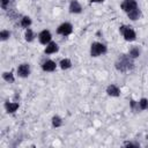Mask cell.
<instances>
[{
  "mask_svg": "<svg viewBox=\"0 0 148 148\" xmlns=\"http://www.w3.org/2000/svg\"><path fill=\"white\" fill-rule=\"evenodd\" d=\"M133 58L130 57V54H121L118 60L116 61V68L119 71V72H128L133 68V61H132Z\"/></svg>",
  "mask_w": 148,
  "mask_h": 148,
  "instance_id": "cell-1",
  "label": "cell"
},
{
  "mask_svg": "<svg viewBox=\"0 0 148 148\" xmlns=\"http://www.w3.org/2000/svg\"><path fill=\"white\" fill-rule=\"evenodd\" d=\"M106 52V46L102 43H92L90 47V54L92 57H98L101 54H104Z\"/></svg>",
  "mask_w": 148,
  "mask_h": 148,
  "instance_id": "cell-2",
  "label": "cell"
},
{
  "mask_svg": "<svg viewBox=\"0 0 148 148\" xmlns=\"http://www.w3.org/2000/svg\"><path fill=\"white\" fill-rule=\"evenodd\" d=\"M119 30H120V32L123 34V36H124V38H125L126 40L132 42V40L135 39V32H134L131 28H128V27H126V25H121Z\"/></svg>",
  "mask_w": 148,
  "mask_h": 148,
  "instance_id": "cell-3",
  "label": "cell"
},
{
  "mask_svg": "<svg viewBox=\"0 0 148 148\" xmlns=\"http://www.w3.org/2000/svg\"><path fill=\"white\" fill-rule=\"evenodd\" d=\"M72 31H73V28H72V24L71 23H62L57 29V32L59 35H64V36H68Z\"/></svg>",
  "mask_w": 148,
  "mask_h": 148,
  "instance_id": "cell-4",
  "label": "cell"
},
{
  "mask_svg": "<svg viewBox=\"0 0 148 148\" xmlns=\"http://www.w3.org/2000/svg\"><path fill=\"white\" fill-rule=\"evenodd\" d=\"M121 8H123L125 12L130 13L131 10H133V9L136 8V1H135V0H125V1L121 3Z\"/></svg>",
  "mask_w": 148,
  "mask_h": 148,
  "instance_id": "cell-5",
  "label": "cell"
},
{
  "mask_svg": "<svg viewBox=\"0 0 148 148\" xmlns=\"http://www.w3.org/2000/svg\"><path fill=\"white\" fill-rule=\"evenodd\" d=\"M17 74L21 77H27L30 74V67L28 64H22L17 67Z\"/></svg>",
  "mask_w": 148,
  "mask_h": 148,
  "instance_id": "cell-6",
  "label": "cell"
},
{
  "mask_svg": "<svg viewBox=\"0 0 148 148\" xmlns=\"http://www.w3.org/2000/svg\"><path fill=\"white\" fill-rule=\"evenodd\" d=\"M38 38H39V42L42 44H49L51 42V34L49 30H43L39 35H38Z\"/></svg>",
  "mask_w": 148,
  "mask_h": 148,
  "instance_id": "cell-7",
  "label": "cell"
},
{
  "mask_svg": "<svg viewBox=\"0 0 148 148\" xmlns=\"http://www.w3.org/2000/svg\"><path fill=\"white\" fill-rule=\"evenodd\" d=\"M42 68H43V71H45V72H53V71L56 69V62L52 61V60H46V61L43 62Z\"/></svg>",
  "mask_w": 148,
  "mask_h": 148,
  "instance_id": "cell-8",
  "label": "cell"
},
{
  "mask_svg": "<svg viewBox=\"0 0 148 148\" xmlns=\"http://www.w3.org/2000/svg\"><path fill=\"white\" fill-rule=\"evenodd\" d=\"M81 10H82L81 5L76 0H73L71 2V5H69V12L71 13H74V14H79V13H81Z\"/></svg>",
  "mask_w": 148,
  "mask_h": 148,
  "instance_id": "cell-9",
  "label": "cell"
},
{
  "mask_svg": "<svg viewBox=\"0 0 148 148\" xmlns=\"http://www.w3.org/2000/svg\"><path fill=\"white\" fill-rule=\"evenodd\" d=\"M58 45L54 43V42H50L49 44H47V46L45 47V53L46 54H51V53H56L57 51H58Z\"/></svg>",
  "mask_w": 148,
  "mask_h": 148,
  "instance_id": "cell-10",
  "label": "cell"
},
{
  "mask_svg": "<svg viewBox=\"0 0 148 148\" xmlns=\"http://www.w3.org/2000/svg\"><path fill=\"white\" fill-rule=\"evenodd\" d=\"M106 92H108V95H110V96H114V97H116V96H119L120 90L118 89V87H117V86L111 84V86H109V87H108Z\"/></svg>",
  "mask_w": 148,
  "mask_h": 148,
  "instance_id": "cell-11",
  "label": "cell"
},
{
  "mask_svg": "<svg viewBox=\"0 0 148 148\" xmlns=\"http://www.w3.org/2000/svg\"><path fill=\"white\" fill-rule=\"evenodd\" d=\"M5 108L7 110L8 113H13L18 109V103H10V102H6L5 103Z\"/></svg>",
  "mask_w": 148,
  "mask_h": 148,
  "instance_id": "cell-12",
  "label": "cell"
},
{
  "mask_svg": "<svg viewBox=\"0 0 148 148\" xmlns=\"http://www.w3.org/2000/svg\"><path fill=\"white\" fill-rule=\"evenodd\" d=\"M128 14V17L131 18V20H133V21H135V20H139V17L141 16V12H140V9L136 7L135 9H133V10H131L130 13H127Z\"/></svg>",
  "mask_w": 148,
  "mask_h": 148,
  "instance_id": "cell-13",
  "label": "cell"
},
{
  "mask_svg": "<svg viewBox=\"0 0 148 148\" xmlns=\"http://www.w3.org/2000/svg\"><path fill=\"white\" fill-rule=\"evenodd\" d=\"M2 77H3L5 81H7V82H9V83L14 82V76H13V74H12L10 72H5V73L2 74Z\"/></svg>",
  "mask_w": 148,
  "mask_h": 148,
  "instance_id": "cell-14",
  "label": "cell"
},
{
  "mask_svg": "<svg viewBox=\"0 0 148 148\" xmlns=\"http://www.w3.org/2000/svg\"><path fill=\"white\" fill-rule=\"evenodd\" d=\"M71 66H72V62H71L69 59H62V60L60 61V67H61L62 69H67V68H69Z\"/></svg>",
  "mask_w": 148,
  "mask_h": 148,
  "instance_id": "cell-15",
  "label": "cell"
},
{
  "mask_svg": "<svg viewBox=\"0 0 148 148\" xmlns=\"http://www.w3.org/2000/svg\"><path fill=\"white\" fill-rule=\"evenodd\" d=\"M61 124H62V121H61V118L60 117L56 116V117L52 118V125H53V127H59V126H61Z\"/></svg>",
  "mask_w": 148,
  "mask_h": 148,
  "instance_id": "cell-16",
  "label": "cell"
},
{
  "mask_svg": "<svg viewBox=\"0 0 148 148\" xmlns=\"http://www.w3.org/2000/svg\"><path fill=\"white\" fill-rule=\"evenodd\" d=\"M139 109H140V110H146V109H148V99H146V98L140 99V102H139Z\"/></svg>",
  "mask_w": 148,
  "mask_h": 148,
  "instance_id": "cell-17",
  "label": "cell"
},
{
  "mask_svg": "<svg viewBox=\"0 0 148 148\" xmlns=\"http://www.w3.org/2000/svg\"><path fill=\"white\" fill-rule=\"evenodd\" d=\"M30 24H31V20H30V17L24 16V17L22 18V21H21V25L24 27V28H28Z\"/></svg>",
  "mask_w": 148,
  "mask_h": 148,
  "instance_id": "cell-18",
  "label": "cell"
},
{
  "mask_svg": "<svg viewBox=\"0 0 148 148\" xmlns=\"http://www.w3.org/2000/svg\"><path fill=\"white\" fill-rule=\"evenodd\" d=\"M139 56H140V51H139V49L133 47V49L130 50V57H131V58H136V57H139Z\"/></svg>",
  "mask_w": 148,
  "mask_h": 148,
  "instance_id": "cell-19",
  "label": "cell"
},
{
  "mask_svg": "<svg viewBox=\"0 0 148 148\" xmlns=\"http://www.w3.org/2000/svg\"><path fill=\"white\" fill-rule=\"evenodd\" d=\"M25 39L28 42H31L34 39V32H32L31 29H27V31H25Z\"/></svg>",
  "mask_w": 148,
  "mask_h": 148,
  "instance_id": "cell-20",
  "label": "cell"
},
{
  "mask_svg": "<svg viewBox=\"0 0 148 148\" xmlns=\"http://www.w3.org/2000/svg\"><path fill=\"white\" fill-rule=\"evenodd\" d=\"M9 36H10V32L7 31V30H2V31L0 32V39H1V40H6Z\"/></svg>",
  "mask_w": 148,
  "mask_h": 148,
  "instance_id": "cell-21",
  "label": "cell"
},
{
  "mask_svg": "<svg viewBox=\"0 0 148 148\" xmlns=\"http://www.w3.org/2000/svg\"><path fill=\"white\" fill-rule=\"evenodd\" d=\"M9 2H10V0H1V7H2V9H7Z\"/></svg>",
  "mask_w": 148,
  "mask_h": 148,
  "instance_id": "cell-22",
  "label": "cell"
},
{
  "mask_svg": "<svg viewBox=\"0 0 148 148\" xmlns=\"http://www.w3.org/2000/svg\"><path fill=\"white\" fill-rule=\"evenodd\" d=\"M126 146H127V147H133V146H134V147H138L139 145H138V143H132V142H128V143H126Z\"/></svg>",
  "mask_w": 148,
  "mask_h": 148,
  "instance_id": "cell-23",
  "label": "cell"
},
{
  "mask_svg": "<svg viewBox=\"0 0 148 148\" xmlns=\"http://www.w3.org/2000/svg\"><path fill=\"white\" fill-rule=\"evenodd\" d=\"M91 2H102L103 0H90Z\"/></svg>",
  "mask_w": 148,
  "mask_h": 148,
  "instance_id": "cell-24",
  "label": "cell"
}]
</instances>
